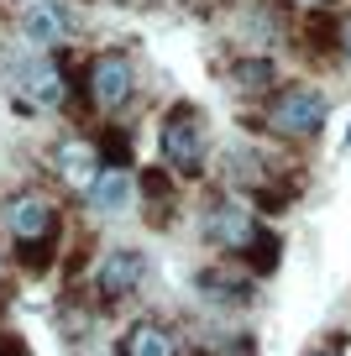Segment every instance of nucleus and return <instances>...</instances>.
I'll use <instances>...</instances> for the list:
<instances>
[{"label":"nucleus","mask_w":351,"mask_h":356,"mask_svg":"<svg viewBox=\"0 0 351 356\" xmlns=\"http://www.w3.org/2000/svg\"><path fill=\"white\" fill-rule=\"evenodd\" d=\"M346 147H351V131H346Z\"/></svg>","instance_id":"obj_20"},{"label":"nucleus","mask_w":351,"mask_h":356,"mask_svg":"<svg viewBox=\"0 0 351 356\" xmlns=\"http://www.w3.org/2000/svg\"><path fill=\"white\" fill-rule=\"evenodd\" d=\"M163 152L178 173H205V126L194 105H173L163 121Z\"/></svg>","instance_id":"obj_1"},{"label":"nucleus","mask_w":351,"mask_h":356,"mask_svg":"<svg viewBox=\"0 0 351 356\" xmlns=\"http://www.w3.org/2000/svg\"><path fill=\"white\" fill-rule=\"evenodd\" d=\"M22 95L32 105H63V74H58L53 63H32V68H22Z\"/></svg>","instance_id":"obj_9"},{"label":"nucleus","mask_w":351,"mask_h":356,"mask_svg":"<svg viewBox=\"0 0 351 356\" xmlns=\"http://www.w3.org/2000/svg\"><path fill=\"white\" fill-rule=\"evenodd\" d=\"M299 6H325V0H299Z\"/></svg>","instance_id":"obj_19"},{"label":"nucleus","mask_w":351,"mask_h":356,"mask_svg":"<svg viewBox=\"0 0 351 356\" xmlns=\"http://www.w3.org/2000/svg\"><path fill=\"white\" fill-rule=\"evenodd\" d=\"M278 252H283V246H278V236L257 231V241L247 246V262H252L257 273H273V267H278Z\"/></svg>","instance_id":"obj_13"},{"label":"nucleus","mask_w":351,"mask_h":356,"mask_svg":"<svg viewBox=\"0 0 351 356\" xmlns=\"http://www.w3.org/2000/svg\"><path fill=\"white\" fill-rule=\"evenodd\" d=\"M142 278H147V257L136 252V246H116V252H105L100 267H95V293H105V299H126Z\"/></svg>","instance_id":"obj_4"},{"label":"nucleus","mask_w":351,"mask_h":356,"mask_svg":"<svg viewBox=\"0 0 351 356\" xmlns=\"http://www.w3.org/2000/svg\"><path fill=\"white\" fill-rule=\"evenodd\" d=\"M26 37H32L37 47H53V42H63L68 37V26H74V16L63 11V6H58V0H32V6H26Z\"/></svg>","instance_id":"obj_7"},{"label":"nucleus","mask_w":351,"mask_h":356,"mask_svg":"<svg viewBox=\"0 0 351 356\" xmlns=\"http://www.w3.org/2000/svg\"><path fill=\"white\" fill-rule=\"evenodd\" d=\"M105 152L116 157V168H126V136H105Z\"/></svg>","instance_id":"obj_15"},{"label":"nucleus","mask_w":351,"mask_h":356,"mask_svg":"<svg viewBox=\"0 0 351 356\" xmlns=\"http://www.w3.org/2000/svg\"><path fill=\"white\" fill-rule=\"evenodd\" d=\"M132 84H136V68L126 53H100V63L89 68V100L100 111H116V105L132 100Z\"/></svg>","instance_id":"obj_3"},{"label":"nucleus","mask_w":351,"mask_h":356,"mask_svg":"<svg viewBox=\"0 0 351 356\" xmlns=\"http://www.w3.org/2000/svg\"><path fill=\"white\" fill-rule=\"evenodd\" d=\"M6 225H11L16 241H47V236H58V210L42 194H22V200L6 204Z\"/></svg>","instance_id":"obj_6"},{"label":"nucleus","mask_w":351,"mask_h":356,"mask_svg":"<svg viewBox=\"0 0 351 356\" xmlns=\"http://www.w3.org/2000/svg\"><path fill=\"white\" fill-rule=\"evenodd\" d=\"M58 173H63L68 184H84L89 189V184H95V178H89L95 173V152H89L84 142H63L58 147Z\"/></svg>","instance_id":"obj_12"},{"label":"nucleus","mask_w":351,"mask_h":356,"mask_svg":"<svg viewBox=\"0 0 351 356\" xmlns=\"http://www.w3.org/2000/svg\"><path fill=\"white\" fill-rule=\"evenodd\" d=\"M309 356H346L341 346H325V351H309Z\"/></svg>","instance_id":"obj_18"},{"label":"nucleus","mask_w":351,"mask_h":356,"mask_svg":"<svg viewBox=\"0 0 351 356\" xmlns=\"http://www.w3.org/2000/svg\"><path fill=\"white\" fill-rule=\"evenodd\" d=\"M132 194H136V189H132V178L110 168V173H100L95 184H89V210L105 215V220H116V215L132 210Z\"/></svg>","instance_id":"obj_8"},{"label":"nucleus","mask_w":351,"mask_h":356,"mask_svg":"<svg viewBox=\"0 0 351 356\" xmlns=\"http://www.w3.org/2000/svg\"><path fill=\"white\" fill-rule=\"evenodd\" d=\"M121 356H173V341L163 325H132V335L121 341Z\"/></svg>","instance_id":"obj_11"},{"label":"nucleus","mask_w":351,"mask_h":356,"mask_svg":"<svg viewBox=\"0 0 351 356\" xmlns=\"http://www.w3.org/2000/svg\"><path fill=\"white\" fill-rule=\"evenodd\" d=\"M231 74H236V84H242V89H267V84H273V63H267V58H252V63H236Z\"/></svg>","instance_id":"obj_14"},{"label":"nucleus","mask_w":351,"mask_h":356,"mask_svg":"<svg viewBox=\"0 0 351 356\" xmlns=\"http://www.w3.org/2000/svg\"><path fill=\"white\" fill-rule=\"evenodd\" d=\"M194 289L205 293L210 304H247L252 299V289H247V278H231V273H220V267H210V273H199Z\"/></svg>","instance_id":"obj_10"},{"label":"nucleus","mask_w":351,"mask_h":356,"mask_svg":"<svg viewBox=\"0 0 351 356\" xmlns=\"http://www.w3.org/2000/svg\"><path fill=\"white\" fill-rule=\"evenodd\" d=\"M273 126L288 131V136H315L320 126H325V95L309 89V84L283 89V95L273 100Z\"/></svg>","instance_id":"obj_2"},{"label":"nucleus","mask_w":351,"mask_h":356,"mask_svg":"<svg viewBox=\"0 0 351 356\" xmlns=\"http://www.w3.org/2000/svg\"><path fill=\"white\" fill-rule=\"evenodd\" d=\"M0 356H26V341H16V335H0Z\"/></svg>","instance_id":"obj_16"},{"label":"nucleus","mask_w":351,"mask_h":356,"mask_svg":"<svg viewBox=\"0 0 351 356\" xmlns=\"http://www.w3.org/2000/svg\"><path fill=\"white\" fill-rule=\"evenodd\" d=\"M205 236L215 246H226V252H247V246L257 241V220L242 210V204H231V200H215L205 210Z\"/></svg>","instance_id":"obj_5"},{"label":"nucleus","mask_w":351,"mask_h":356,"mask_svg":"<svg viewBox=\"0 0 351 356\" xmlns=\"http://www.w3.org/2000/svg\"><path fill=\"white\" fill-rule=\"evenodd\" d=\"M341 47H346V58H351V22H341Z\"/></svg>","instance_id":"obj_17"}]
</instances>
